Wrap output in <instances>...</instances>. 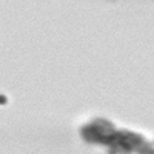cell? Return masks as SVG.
Segmentation results:
<instances>
[{"label": "cell", "mask_w": 154, "mask_h": 154, "mask_svg": "<svg viewBox=\"0 0 154 154\" xmlns=\"http://www.w3.org/2000/svg\"><path fill=\"white\" fill-rule=\"evenodd\" d=\"M116 128L109 120L105 119H96L91 123H88L82 128V137L86 142L100 143V145H108L112 136L116 134Z\"/></svg>", "instance_id": "2"}, {"label": "cell", "mask_w": 154, "mask_h": 154, "mask_svg": "<svg viewBox=\"0 0 154 154\" xmlns=\"http://www.w3.org/2000/svg\"><path fill=\"white\" fill-rule=\"evenodd\" d=\"M148 154H154V148H151V146H149V149H148Z\"/></svg>", "instance_id": "3"}, {"label": "cell", "mask_w": 154, "mask_h": 154, "mask_svg": "<svg viewBox=\"0 0 154 154\" xmlns=\"http://www.w3.org/2000/svg\"><path fill=\"white\" fill-rule=\"evenodd\" d=\"M109 154H148L149 143L133 131H116L108 143Z\"/></svg>", "instance_id": "1"}]
</instances>
